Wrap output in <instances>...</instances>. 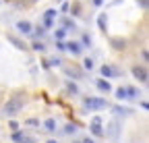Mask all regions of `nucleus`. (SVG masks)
<instances>
[{"mask_svg": "<svg viewBox=\"0 0 149 143\" xmlns=\"http://www.w3.org/2000/svg\"><path fill=\"white\" fill-rule=\"evenodd\" d=\"M23 106H25V100L21 98V96H13L6 104H4V114L6 116H15V114H19L23 110Z\"/></svg>", "mask_w": 149, "mask_h": 143, "instance_id": "1", "label": "nucleus"}, {"mask_svg": "<svg viewBox=\"0 0 149 143\" xmlns=\"http://www.w3.org/2000/svg\"><path fill=\"white\" fill-rule=\"evenodd\" d=\"M106 100H100V98H85V108H89V110H102V108H106Z\"/></svg>", "mask_w": 149, "mask_h": 143, "instance_id": "2", "label": "nucleus"}, {"mask_svg": "<svg viewBox=\"0 0 149 143\" xmlns=\"http://www.w3.org/2000/svg\"><path fill=\"white\" fill-rule=\"evenodd\" d=\"M102 75H104V77H120L122 73H120V70H118L116 66H110V64H104V66H102Z\"/></svg>", "mask_w": 149, "mask_h": 143, "instance_id": "3", "label": "nucleus"}, {"mask_svg": "<svg viewBox=\"0 0 149 143\" xmlns=\"http://www.w3.org/2000/svg\"><path fill=\"white\" fill-rule=\"evenodd\" d=\"M91 133L95 135V137H102V135H104V129H102V120H100L97 116L93 118V122H91Z\"/></svg>", "mask_w": 149, "mask_h": 143, "instance_id": "4", "label": "nucleus"}, {"mask_svg": "<svg viewBox=\"0 0 149 143\" xmlns=\"http://www.w3.org/2000/svg\"><path fill=\"white\" fill-rule=\"evenodd\" d=\"M6 40H8L15 48H19V50H25V48H27V44H25L23 40H19L17 35H13V33H8V35H6Z\"/></svg>", "mask_w": 149, "mask_h": 143, "instance_id": "5", "label": "nucleus"}, {"mask_svg": "<svg viewBox=\"0 0 149 143\" xmlns=\"http://www.w3.org/2000/svg\"><path fill=\"white\" fill-rule=\"evenodd\" d=\"M133 75H135V79H139L141 83L147 81V70H145L143 66H133Z\"/></svg>", "mask_w": 149, "mask_h": 143, "instance_id": "6", "label": "nucleus"}, {"mask_svg": "<svg viewBox=\"0 0 149 143\" xmlns=\"http://www.w3.org/2000/svg\"><path fill=\"white\" fill-rule=\"evenodd\" d=\"M110 44H112V48H114V50H124V48H126V42H124L122 38H112Z\"/></svg>", "mask_w": 149, "mask_h": 143, "instance_id": "7", "label": "nucleus"}, {"mask_svg": "<svg viewBox=\"0 0 149 143\" xmlns=\"http://www.w3.org/2000/svg\"><path fill=\"white\" fill-rule=\"evenodd\" d=\"M64 48H68L74 56H77V54H81V46H79L77 42H68V44H64Z\"/></svg>", "mask_w": 149, "mask_h": 143, "instance_id": "8", "label": "nucleus"}, {"mask_svg": "<svg viewBox=\"0 0 149 143\" xmlns=\"http://www.w3.org/2000/svg\"><path fill=\"white\" fill-rule=\"evenodd\" d=\"M13 139H15L17 143H33V139H31V137H25V135H21V133H15V135H13Z\"/></svg>", "mask_w": 149, "mask_h": 143, "instance_id": "9", "label": "nucleus"}, {"mask_svg": "<svg viewBox=\"0 0 149 143\" xmlns=\"http://www.w3.org/2000/svg\"><path fill=\"white\" fill-rule=\"evenodd\" d=\"M17 29H21V33H29V31H31V23H29V21H19Z\"/></svg>", "mask_w": 149, "mask_h": 143, "instance_id": "10", "label": "nucleus"}, {"mask_svg": "<svg viewBox=\"0 0 149 143\" xmlns=\"http://www.w3.org/2000/svg\"><path fill=\"white\" fill-rule=\"evenodd\" d=\"M97 25H100V29H102V31H106V27H108V19H106V15H100Z\"/></svg>", "mask_w": 149, "mask_h": 143, "instance_id": "11", "label": "nucleus"}, {"mask_svg": "<svg viewBox=\"0 0 149 143\" xmlns=\"http://www.w3.org/2000/svg\"><path fill=\"white\" fill-rule=\"evenodd\" d=\"M66 73H68V75H74V77H81V75H83L77 66H66Z\"/></svg>", "mask_w": 149, "mask_h": 143, "instance_id": "12", "label": "nucleus"}, {"mask_svg": "<svg viewBox=\"0 0 149 143\" xmlns=\"http://www.w3.org/2000/svg\"><path fill=\"white\" fill-rule=\"evenodd\" d=\"M54 15H56V10H46V25H48V27L52 25V19H54Z\"/></svg>", "mask_w": 149, "mask_h": 143, "instance_id": "13", "label": "nucleus"}, {"mask_svg": "<svg viewBox=\"0 0 149 143\" xmlns=\"http://www.w3.org/2000/svg\"><path fill=\"white\" fill-rule=\"evenodd\" d=\"M108 133H110L112 137H116V135H118V122H112V124H110V131H108Z\"/></svg>", "mask_w": 149, "mask_h": 143, "instance_id": "14", "label": "nucleus"}, {"mask_svg": "<svg viewBox=\"0 0 149 143\" xmlns=\"http://www.w3.org/2000/svg\"><path fill=\"white\" fill-rule=\"evenodd\" d=\"M97 87L102 89V91H110V83H108V81H102V79H100V81H97Z\"/></svg>", "mask_w": 149, "mask_h": 143, "instance_id": "15", "label": "nucleus"}, {"mask_svg": "<svg viewBox=\"0 0 149 143\" xmlns=\"http://www.w3.org/2000/svg\"><path fill=\"white\" fill-rule=\"evenodd\" d=\"M31 48H33V50H37V52H44V50H46V46H44L42 42H33V44H31Z\"/></svg>", "mask_w": 149, "mask_h": 143, "instance_id": "16", "label": "nucleus"}, {"mask_svg": "<svg viewBox=\"0 0 149 143\" xmlns=\"http://www.w3.org/2000/svg\"><path fill=\"white\" fill-rule=\"evenodd\" d=\"M54 127H56V120L54 118H48L46 120V131H54Z\"/></svg>", "mask_w": 149, "mask_h": 143, "instance_id": "17", "label": "nucleus"}, {"mask_svg": "<svg viewBox=\"0 0 149 143\" xmlns=\"http://www.w3.org/2000/svg\"><path fill=\"white\" fill-rule=\"evenodd\" d=\"M116 98H120V100H124V98H126V87L116 89Z\"/></svg>", "mask_w": 149, "mask_h": 143, "instance_id": "18", "label": "nucleus"}, {"mask_svg": "<svg viewBox=\"0 0 149 143\" xmlns=\"http://www.w3.org/2000/svg\"><path fill=\"white\" fill-rule=\"evenodd\" d=\"M60 62H62V60H58V58H50V60L46 62V66H58Z\"/></svg>", "mask_w": 149, "mask_h": 143, "instance_id": "19", "label": "nucleus"}, {"mask_svg": "<svg viewBox=\"0 0 149 143\" xmlns=\"http://www.w3.org/2000/svg\"><path fill=\"white\" fill-rule=\"evenodd\" d=\"M114 112H116V114H128L130 110H128V108H120V106H116V108H114Z\"/></svg>", "mask_w": 149, "mask_h": 143, "instance_id": "20", "label": "nucleus"}, {"mask_svg": "<svg viewBox=\"0 0 149 143\" xmlns=\"http://www.w3.org/2000/svg\"><path fill=\"white\" fill-rule=\"evenodd\" d=\"M83 66H85L87 70H91V68H93V60H89V58H87V60H83Z\"/></svg>", "mask_w": 149, "mask_h": 143, "instance_id": "21", "label": "nucleus"}, {"mask_svg": "<svg viewBox=\"0 0 149 143\" xmlns=\"http://www.w3.org/2000/svg\"><path fill=\"white\" fill-rule=\"evenodd\" d=\"M64 33H66V29H58V31H56V40H62Z\"/></svg>", "mask_w": 149, "mask_h": 143, "instance_id": "22", "label": "nucleus"}, {"mask_svg": "<svg viewBox=\"0 0 149 143\" xmlns=\"http://www.w3.org/2000/svg\"><path fill=\"white\" fill-rule=\"evenodd\" d=\"M62 23H64V27H72V29H74V21H70V19H64Z\"/></svg>", "mask_w": 149, "mask_h": 143, "instance_id": "23", "label": "nucleus"}, {"mask_svg": "<svg viewBox=\"0 0 149 143\" xmlns=\"http://www.w3.org/2000/svg\"><path fill=\"white\" fill-rule=\"evenodd\" d=\"M79 10H81L79 2H74V4H72V15H79Z\"/></svg>", "mask_w": 149, "mask_h": 143, "instance_id": "24", "label": "nucleus"}, {"mask_svg": "<svg viewBox=\"0 0 149 143\" xmlns=\"http://www.w3.org/2000/svg\"><path fill=\"white\" fill-rule=\"evenodd\" d=\"M27 124H31V127H37V124H40V120H37V118H29Z\"/></svg>", "mask_w": 149, "mask_h": 143, "instance_id": "25", "label": "nucleus"}, {"mask_svg": "<svg viewBox=\"0 0 149 143\" xmlns=\"http://www.w3.org/2000/svg\"><path fill=\"white\" fill-rule=\"evenodd\" d=\"M77 129H74V124H66V129H64V133H74Z\"/></svg>", "mask_w": 149, "mask_h": 143, "instance_id": "26", "label": "nucleus"}, {"mask_svg": "<svg viewBox=\"0 0 149 143\" xmlns=\"http://www.w3.org/2000/svg\"><path fill=\"white\" fill-rule=\"evenodd\" d=\"M68 91H70V93H77V85H72V83H68Z\"/></svg>", "mask_w": 149, "mask_h": 143, "instance_id": "27", "label": "nucleus"}, {"mask_svg": "<svg viewBox=\"0 0 149 143\" xmlns=\"http://www.w3.org/2000/svg\"><path fill=\"white\" fill-rule=\"evenodd\" d=\"M83 44H91V38H89V35H83Z\"/></svg>", "mask_w": 149, "mask_h": 143, "instance_id": "28", "label": "nucleus"}, {"mask_svg": "<svg viewBox=\"0 0 149 143\" xmlns=\"http://www.w3.org/2000/svg\"><path fill=\"white\" fill-rule=\"evenodd\" d=\"M137 2H139V4H141L143 8H147V0H137Z\"/></svg>", "mask_w": 149, "mask_h": 143, "instance_id": "29", "label": "nucleus"}, {"mask_svg": "<svg viewBox=\"0 0 149 143\" xmlns=\"http://www.w3.org/2000/svg\"><path fill=\"white\" fill-rule=\"evenodd\" d=\"M102 2H104V0H93V4H97V6H100Z\"/></svg>", "mask_w": 149, "mask_h": 143, "instance_id": "30", "label": "nucleus"}, {"mask_svg": "<svg viewBox=\"0 0 149 143\" xmlns=\"http://www.w3.org/2000/svg\"><path fill=\"white\" fill-rule=\"evenodd\" d=\"M83 143H93V141H91V139H89V137H87V139H85V141H83Z\"/></svg>", "mask_w": 149, "mask_h": 143, "instance_id": "31", "label": "nucleus"}, {"mask_svg": "<svg viewBox=\"0 0 149 143\" xmlns=\"http://www.w3.org/2000/svg\"><path fill=\"white\" fill-rule=\"evenodd\" d=\"M50 143H58V141H50Z\"/></svg>", "mask_w": 149, "mask_h": 143, "instance_id": "32", "label": "nucleus"}, {"mask_svg": "<svg viewBox=\"0 0 149 143\" xmlns=\"http://www.w3.org/2000/svg\"><path fill=\"white\" fill-rule=\"evenodd\" d=\"M31 2H37V0H31Z\"/></svg>", "mask_w": 149, "mask_h": 143, "instance_id": "33", "label": "nucleus"}, {"mask_svg": "<svg viewBox=\"0 0 149 143\" xmlns=\"http://www.w3.org/2000/svg\"><path fill=\"white\" fill-rule=\"evenodd\" d=\"M58 2H60V0H58Z\"/></svg>", "mask_w": 149, "mask_h": 143, "instance_id": "34", "label": "nucleus"}]
</instances>
